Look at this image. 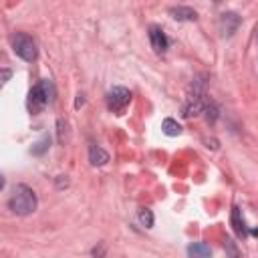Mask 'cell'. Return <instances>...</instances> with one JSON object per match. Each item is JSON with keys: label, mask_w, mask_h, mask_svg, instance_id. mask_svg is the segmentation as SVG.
<instances>
[{"label": "cell", "mask_w": 258, "mask_h": 258, "mask_svg": "<svg viewBox=\"0 0 258 258\" xmlns=\"http://www.w3.org/2000/svg\"><path fill=\"white\" fill-rule=\"evenodd\" d=\"M36 194L32 191V187L24 185V183H18L14 185L10 198H8V208L12 214L16 216H28L36 210Z\"/></svg>", "instance_id": "6da1fadb"}, {"label": "cell", "mask_w": 258, "mask_h": 258, "mask_svg": "<svg viewBox=\"0 0 258 258\" xmlns=\"http://www.w3.org/2000/svg\"><path fill=\"white\" fill-rule=\"evenodd\" d=\"M54 97V89L50 81H40L36 87L30 89L28 93V111L30 113H40Z\"/></svg>", "instance_id": "7a4b0ae2"}, {"label": "cell", "mask_w": 258, "mask_h": 258, "mask_svg": "<svg viewBox=\"0 0 258 258\" xmlns=\"http://www.w3.org/2000/svg\"><path fill=\"white\" fill-rule=\"evenodd\" d=\"M12 48L22 60H34L36 58V42L26 32H16L12 38Z\"/></svg>", "instance_id": "3957f363"}, {"label": "cell", "mask_w": 258, "mask_h": 258, "mask_svg": "<svg viewBox=\"0 0 258 258\" xmlns=\"http://www.w3.org/2000/svg\"><path fill=\"white\" fill-rule=\"evenodd\" d=\"M129 101H131V91L125 87H113L107 93V107L113 113H121L129 105Z\"/></svg>", "instance_id": "277c9868"}, {"label": "cell", "mask_w": 258, "mask_h": 258, "mask_svg": "<svg viewBox=\"0 0 258 258\" xmlns=\"http://www.w3.org/2000/svg\"><path fill=\"white\" fill-rule=\"evenodd\" d=\"M240 26V16L236 12H224L220 14V20H218V28L222 32V36H232Z\"/></svg>", "instance_id": "5b68a950"}, {"label": "cell", "mask_w": 258, "mask_h": 258, "mask_svg": "<svg viewBox=\"0 0 258 258\" xmlns=\"http://www.w3.org/2000/svg\"><path fill=\"white\" fill-rule=\"evenodd\" d=\"M149 42H151V46H153L155 52H165L167 50V44H169L165 32L157 24H151L149 26Z\"/></svg>", "instance_id": "8992f818"}, {"label": "cell", "mask_w": 258, "mask_h": 258, "mask_svg": "<svg viewBox=\"0 0 258 258\" xmlns=\"http://www.w3.org/2000/svg\"><path fill=\"white\" fill-rule=\"evenodd\" d=\"M169 14L173 20H196L198 18V12L189 6H171Z\"/></svg>", "instance_id": "52a82bcc"}, {"label": "cell", "mask_w": 258, "mask_h": 258, "mask_svg": "<svg viewBox=\"0 0 258 258\" xmlns=\"http://www.w3.org/2000/svg\"><path fill=\"white\" fill-rule=\"evenodd\" d=\"M187 256L189 258H210L212 250L206 242H194V244L187 246Z\"/></svg>", "instance_id": "ba28073f"}, {"label": "cell", "mask_w": 258, "mask_h": 258, "mask_svg": "<svg viewBox=\"0 0 258 258\" xmlns=\"http://www.w3.org/2000/svg\"><path fill=\"white\" fill-rule=\"evenodd\" d=\"M89 161L93 165H105L109 161V153L105 149H101L99 145H91V149H89Z\"/></svg>", "instance_id": "9c48e42d"}, {"label": "cell", "mask_w": 258, "mask_h": 258, "mask_svg": "<svg viewBox=\"0 0 258 258\" xmlns=\"http://www.w3.org/2000/svg\"><path fill=\"white\" fill-rule=\"evenodd\" d=\"M232 226H234V232L238 236H246V226H244V220L240 216V208H232Z\"/></svg>", "instance_id": "30bf717a"}, {"label": "cell", "mask_w": 258, "mask_h": 258, "mask_svg": "<svg viewBox=\"0 0 258 258\" xmlns=\"http://www.w3.org/2000/svg\"><path fill=\"white\" fill-rule=\"evenodd\" d=\"M161 129H163V133H165V135H169V137H175V135H179V133H181V125H179L175 119H169V117L161 123Z\"/></svg>", "instance_id": "8fae6325"}, {"label": "cell", "mask_w": 258, "mask_h": 258, "mask_svg": "<svg viewBox=\"0 0 258 258\" xmlns=\"http://www.w3.org/2000/svg\"><path fill=\"white\" fill-rule=\"evenodd\" d=\"M224 248H226L228 258H242V254H240V250H238V246H236V242L232 238H226L224 240Z\"/></svg>", "instance_id": "7c38bea8"}, {"label": "cell", "mask_w": 258, "mask_h": 258, "mask_svg": "<svg viewBox=\"0 0 258 258\" xmlns=\"http://www.w3.org/2000/svg\"><path fill=\"white\" fill-rule=\"evenodd\" d=\"M139 222H141L145 228H151V226H153V214H151V210H147V208L139 210Z\"/></svg>", "instance_id": "4fadbf2b"}, {"label": "cell", "mask_w": 258, "mask_h": 258, "mask_svg": "<svg viewBox=\"0 0 258 258\" xmlns=\"http://www.w3.org/2000/svg\"><path fill=\"white\" fill-rule=\"evenodd\" d=\"M48 145H50V139H48V137H44L42 141H38V143H36V147H32V153H34V155H40V153H44V151L48 149Z\"/></svg>", "instance_id": "5bb4252c"}, {"label": "cell", "mask_w": 258, "mask_h": 258, "mask_svg": "<svg viewBox=\"0 0 258 258\" xmlns=\"http://www.w3.org/2000/svg\"><path fill=\"white\" fill-rule=\"evenodd\" d=\"M204 113H206V119L208 121H216V117H218V109H216V105H212V103H208L206 105V109H204Z\"/></svg>", "instance_id": "9a60e30c"}, {"label": "cell", "mask_w": 258, "mask_h": 258, "mask_svg": "<svg viewBox=\"0 0 258 258\" xmlns=\"http://www.w3.org/2000/svg\"><path fill=\"white\" fill-rule=\"evenodd\" d=\"M83 101H85V99H83V95H79V99H77V103H75V105H77V107H81V105H83Z\"/></svg>", "instance_id": "2e32d148"}, {"label": "cell", "mask_w": 258, "mask_h": 258, "mask_svg": "<svg viewBox=\"0 0 258 258\" xmlns=\"http://www.w3.org/2000/svg\"><path fill=\"white\" fill-rule=\"evenodd\" d=\"M2 77H4V83H6V81H8V77H10V71H4V73H2Z\"/></svg>", "instance_id": "e0dca14e"}, {"label": "cell", "mask_w": 258, "mask_h": 258, "mask_svg": "<svg viewBox=\"0 0 258 258\" xmlns=\"http://www.w3.org/2000/svg\"><path fill=\"white\" fill-rule=\"evenodd\" d=\"M256 38H258V26H256Z\"/></svg>", "instance_id": "ac0fdd59"}]
</instances>
